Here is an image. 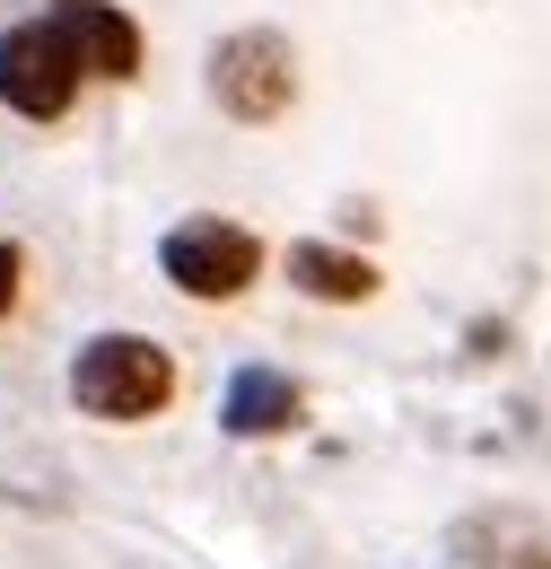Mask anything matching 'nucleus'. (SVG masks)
<instances>
[{
    "label": "nucleus",
    "mask_w": 551,
    "mask_h": 569,
    "mask_svg": "<svg viewBox=\"0 0 551 569\" xmlns=\"http://www.w3.org/2000/svg\"><path fill=\"white\" fill-rule=\"evenodd\" d=\"M210 97H219V114H237V123L289 114V97H298V53H289V36H272V27L219 36V44H210Z\"/></svg>",
    "instance_id": "f03ea898"
},
{
    "label": "nucleus",
    "mask_w": 551,
    "mask_h": 569,
    "mask_svg": "<svg viewBox=\"0 0 551 569\" xmlns=\"http://www.w3.org/2000/svg\"><path fill=\"white\" fill-rule=\"evenodd\" d=\"M167 395H176V359L149 333H97L70 359V403L88 421H149V412H167Z\"/></svg>",
    "instance_id": "f257e3e1"
},
{
    "label": "nucleus",
    "mask_w": 551,
    "mask_h": 569,
    "mask_svg": "<svg viewBox=\"0 0 551 569\" xmlns=\"http://www.w3.org/2000/svg\"><path fill=\"white\" fill-rule=\"evenodd\" d=\"M158 263H167V281L184 289V298H237V289H254L263 272V246H254V228H237V219H184V228H167L158 237Z\"/></svg>",
    "instance_id": "20e7f679"
},
{
    "label": "nucleus",
    "mask_w": 551,
    "mask_h": 569,
    "mask_svg": "<svg viewBox=\"0 0 551 569\" xmlns=\"http://www.w3.org/2000/svg\"><path fill=\"white\" fill-rule=\"evenodd\" d=\"M289 281L307 289V298H333V307H359V298H377V263L368 254H342V246H289Z\"/></svg>",
    "instance_id": "0eeeda50"
},
{
    "label": "nucleus",
    "mask_w": 551,
    "mask_h": 569,
    "mask_svg": "<svg viewBox=\"0 0 551 569\" xmlns=\"http://www.w3.org/2000/svg\"><path fill=\"white\" fill-rule=\"evenodd\" d=\"M44 18L70 36V53H79L88 79H132L140 71V27L114 9V0H53Z\"/></svg>",
    "instance_id": "39448f33"
},
{
    "label": "nucleus",
    "mask_w": 551,
    "mask_h": 569,
    "mask_svg": "<svg viewBox=\"0 0 551 569\" xmlns=\"http://www.w3.org/2000/svg\"><path fill=\"white\" fill-rule=\"evenodd\" d=\"M79 53H70V36L53 18H18L9 36H0V106L9 114H27V123H62L70 97H79Z\"/></svg>",
    "instance_id": "7ed1b4c3"
},
{
    "label": "nucleus",
    "mask_w": 551,
    "mask_h": 569,
    "mask_svg": "<svg viewBox=\"0 0 551 569\" xmlns=\"http://www.w3.org/2000/svg\"><path fill=\"white\" fill-rule=\"evenodd\" d=\"M219 421L237 429V438H280V429L307 421V386H298V377H280V368H237V377H228Z\"/></svg>",
    "instance_id": "423d86ee"
},
{
    "label": "nucleus",
    "mask_w": 551,
    "mask_h": 569,
    "mask_svg": "<svg viewBox=\"0 0 551 569\" xmlns=\"http://www.w3.org/2000/svg\"><path fill=\"white\" fill-rule=\"evenodd\" d=\"M18 272H27V254H18V246H9V237H0V316H9V307H18Z\"/></svg>",
    "instance_id": "6e6552de"
}]
</instances>
